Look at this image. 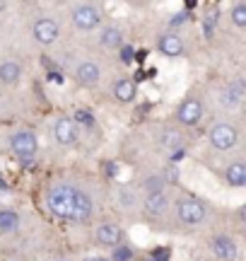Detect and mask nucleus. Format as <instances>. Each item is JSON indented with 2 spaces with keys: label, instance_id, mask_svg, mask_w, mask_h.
<instances>
[{
  "label": "nucleus",
  "instance_id": "72a5a7b5",
  "mask_svg": "<svg viewBox=\"0 0 246 261\" xmlns=\"http://www.w3.org/2000/svg\"><path fill=\"white\" fill-rule=\"evenodd\" d=\"M58 261H68V259H58Z\"/></svg>",
  "mask_w": 246,
  "mask_h": 261
},
{
  "label": "nucleus",
  "instance_id": "412c9836",
  "mask_svg": "<svg viewBox=\"0 0 246 261\" xmlns=\"http://www.w3.org/2000/svg\"><path fill=\"white\" fill-rule=\"evenodd\" d=\"M229 17H232V24H234V27H239V29L246 27V3L244 0H237V3L232 5Z\"/></svg>",
  "mask_w": 246,
  "mask_h": 261
},
{
  "label": "nucleus",
  "instance_id": "4be33fe9",
  "mask_svg": "<svg viewBox=\"0 0 246 261\" xmlns=\"http://www.w3.org/2000/svg\"><path fill=\"white\" fill-rule=\"evenodd\" d=\"M162 181H164V184H169V187H176V184H179V179H181V174H179V169L174 167V165H167V167L162 169Z\"/></svg>",
  "mask_w": 246,
  "mask_h": 261
},
{
  "label": "nucleus",
  "instance_id": "f3484780",
  "mask_svg": "<svg viewBox=\"0 0 246 261\" xmlns=\"http://www.w3.org/2000/svg\"><path fill=\"white\" fill-rule=\"evenodd\" d=\"M99 41L104 48H121L126 44V37H123V29L118 27H104L102 34H99Z\"/></svg>",
  "mask_w": 246,
  "mask_h": 261
},
{
  "label": "nucleus",
  "instance_id": "423d86ee",
  "mask_svg": "<svg viewBox=\"0 0 246 261\" xmlns=\"http://www.w3.org/2000/svg\"><path fill=\"white\" fill-rule=\"evenodd\" d=\"M32 37L41 46H53L58 39H60V24L51 17H39L32 24Z\"/></svg>",
  "mask_w": 246,
  "mask_h": 261
},
{
  "label": "nucleus",
  "instance_id": "c756f323",
  "mask_svg": "<svg viewBox=\"0 0 246 261\" xmlns=\"http://www.w3.org/2000/svg\"><path fill=\"white\" fill-rule=\"evenodd\" d=\"M145 58H147V51H135V58H133V61H138V63H142Z\"/></svg>",
  "mask_w": 246,
  "mask_h": 261
},
{
  "label": "nucleus",
  "instance_id": "6e6552de",
  "mask_svg": "<svg viewBox=\"0 0 246 261\" xmlns=\"http://www.w3.org/2000/svg\"><path fill=\"white\" fill-rule=\"evenodd\" d=\"M51 133H53V140L58 145H75L77 138H80V126L70 116H58L53 121Z\"/></svg>",
  "mask_w": 246,
  "mask_h": 261
},
{
  "label": "nucleus",
  "instance_id": "2eb2a0df",
  "mask_svg": "<svg viewBox=\"0 0 246 261\" xmlns=\"http://www.w3.org/2000/svg\"><path fill=\"white\" fill-rule=\"evenodd\" d=\"M225 181L234 189L246 187V165L244 162H232V165H227V167H225Z\"/></svg>",
  "mask_w": 246,
  "mask_h": 261
},
{
  "label": "nucleus",
  "instance_id": "a878e982",
  "mask_svg": "<svg viewBox=\"0 0 246 261\" xmlns=\"http://www.w3.org/2000/svg\"><path fill=\"white\" fill-rule=\"evenodd\" d=\"M133 58H135V48L128 46V44H123V46H121V63L131 65V63H133Z\"/></svg>",
  "mask_w": 246,
  "mask_h": 261
},
{
  "label": "nucleus",
  "instance_id": "b1692460",
  "mask_svg": "<svg viewBox=\"0 0 246 261\" xmlns=\"http://www.w3.org/2000/svg\"><path fill=\"white\" fill-rule=\"evenodd\" d=\"M73 121L80 126V123H85V126H92L95 123V114L89 112V109H77L75 114H73Z\"/></svg>",
  "mask_w": 246,
  "mask_h": 261
},
{
  "label": "nucleus",
  "instance_id": "39448f33",
  "mask_svg": "<svg viewBox=\"0 0 246 261\" xmlns=\"http://www.w3.org/2000/svg\"><path fill=\"white\" fill-rule=\"evenodd\" d=\"M237 140H239V128L234 123L220 121L210 128V143H212L215 150H222V152H225V150H232L237 145Z\"/></svg>",
  "mask_w": 246,
  "mask_h": 261
},
{
  "label": "nucleus",
  "instance_id": "20e7f679",
  "mask_svg": "<svg viewBox=\"0 0 246 261\" xmlns=\"http://www.w3.org/2000/svg\"><path fill=\"white\" fill-rule=\"evenodd\" d=\"M70 19L80 32H92L102 24V10L99 5H92V3H82V5H75L73 12H70Z\"/></svg>",
  "mask_w": 246,
  "mask_h": 261
},
{
  "label": "nucleus",
  "instance_id": "f8f14e48",
  "mask_svg": "<svg viewBox=\"0 0 246 261\" xmlns=\"http://www.w3.org/2000/svg\"><path fill=\"white\" fill-rule=\"evenodd\" d=\"M75 80L82 87H97L102 83V68L95 61H82V63L75 68Z\"/></svg>",
  "mask_w": 246,
  "mask_h": 261
},
{
  "label": "nucleus",
  "instance_id": "a211bd4d",
  "mask_svg": "<svg viewBox=\"0 0 246 261\" xmlns=\"http://www.w3.org/2000/svg\"><path fill=\"white\" fill-rule=\"evenodd\" d=\"M19 230V213L12 208L0 211V234H12Z\"/></svg>",
  "mask_w": 246,
  "mask_h": 261
},
{
  "label": "nucleus",
  "instance_id": "9b49d317",
  "mask_svg": "<svg viewBox=\"0 0 246 261\" xmlns=\"http://www.w3.org/2000/svg\"><path fill=\"white\" fill-rule=\"evenodd\" d=\"M95 237L102 247H111V249L123 244V230L118 223H102L95 230Z\"/></svg>",
  "mask_w": 246,
  "mask_h": 261
},
{
  "label": "nucleus",
  "instance_id": "0eeeda50",
  "mask_svg": "<svg viewBox=\"0 0 246 261\" xmlns=\"http://www.w3.org/2000/svg\"><path fill=\"white\" fill-rule=\"evenodd\" d=\"M203 114H205V109H203V102H200L198 97H186V99L179 104V109H176V121H179L181 126L191 128V126H198L200 119H203Z\"/></svg>",
  "mask_w": 246,
  "mask_h": 261
},
{
  "label": "nucleus",
  "instance_id": "f257e3e1",
  "mask_svg": "<svg viewBox=\"0 0 246 261\" xmlns=\"http://www.w3.org/2000/svg\"><path fill=\"white\" fill-rule=\"evenodd\" d=\"M46 211L53 218L60 220H75V223H87L95 215V201L92 196L73 184H53L46 191Z\"/></svg>",
  "mask_w": 246,
  "mask_h": 261
},
{
  "label": "nucleus",
  "instance_id": "dca6fc26",
  "mask_svg": "<svg viewBox=\"0 0 246 261\" xmlns=\"http://www.w3.org/2000/svg\"><path fill=\"white\" fill-rule=\"evenodd\" d=\"M22 80V65L17 61H3L0 63V83L3 85H17Z\"/></svg>",
  "mask_w": 246,
  "mask_h": 261
},
{
  "label": "nucleus",
  "instance_id": "1a4fd4ad",
  "mask_svg": "<svg viewBox=\"0 0 246 261\" xmlns=\"http://www.w3.org/2000/svg\"><path fill=\"white\" fill-rule=\"evenodd\" d=\"M157 51H160L164 58H179V56H183L186 44H183V39H181L176 32H164V34H160V39H157Z\"/></svg>",
  "mask_w": 246,
  "mask_h": 261
},
{
  "label": "nucleus",
  "instance_id": "f03ea898",
  "mask_svg": "<svg viewBox=\"0 0 246 261\" xmlns=\"http://www.w3.org/2000/svg\"><path fill=\"white\" fill-rule=\"evenodd\" d=\"M174 211H176L179 223H183V225H200L208 218V205L203 203L200 198H193V196L179 198L174 203Z\"/></svg>",
  "mask_w": 246,
  "mask_h": 261
},
{
  "label": "nucleus",
  "instance_id": "473e14b6",
  "mask_svg": "<svg viewBox=\"0 0 246 261\" xmlns=\"http://www.w3.org/2000/svg\"><path fill=\"white\" fill-rule=\"evenodd\" d=\"M0 10H5V3H0Z\"/></svg>",
  "mask_w": 246,
  "mask_h": 261
},
{
  "label": "nucleus",
  "instance_id": "c85d7f7f",
  "mask_svg": "<svg viewBox=\"0 0 246 261\" xmlns=\"http://www.w3.org/2000/svg\"><path fill=\"white\" fill-rule=\"evenodd\" d=\"M183 155H186V148H179V150H174V152H171V162H176V160H181L183 158Z\"/></svg>",
  "mask_w": 246,
  "mask_h": 261
},
{
  "label": "nucleus",
  "instance_id": "aec40b11",
  "mask_svg": "<svg viewBox=\"0 0 246 261\" xmlns=\"http://www.w3.org/2000/svg\"><path fill=\"white\" fill-rule=\"evenodd\" d=\"M162 145H164V148H169L171 152H174V150L183 148V136H181L176 128H167L164 133H162Z\"/></svg>",
  "mask_w": 246,
  "mask_h": 261
},
{
  "label": "nucleus",
  "instance_id": "5701e85b",
  "mask_svg": "<svg viewBox=\"0 0 246 261\" xmlns=\"http://www.w3.org/2000/svg\"><path fill=\"white\" fill-rule=\"evenodd\" d=\"M109 261H133V249L128 244H118V247H114V254Z\"/></svg>",
  "mask_w": 246,
  "mask_h": 261
},
{
  "label": "nucleus",
  "instance_id": "cd10ccee",
  "mask_svg": "<svg viewBox=\"0 0 246 261\" xmlns=\"http://www.w3.org/2000/svg\"><path fill=\"white\" fill-rule=\"evenodd\" d=\"M186 17H189L186 12H179V15H174V19H171L169 24L171 27H176V24H181V22H186Z\"/></svg>",
  "mask_w": 246,
  "mask_h": 261
},
{
  "label": "nucleus",
  "instance_id": "2f4dec72",
  "mask_svg": "<svg viewBox=\"0 0 246 261\" xmlns=\"http://www.w3.org/2000/svg\"><path fill=\"white\" fill-rule=\"evenodd\" d=\"M85 261H109V259H106V256H87Z\"/></svg>",
  "mask_w": 246,
  "mask_h": 261
},
{
  "label": "nucleus",
  "instance_id": "bb28decb",
  "mask_svg": "<svg viewBox=\"0 0 246 261\" xmlns=\"http://www.w3.org/2000/svg\"><path fill=\"white\" fill-rule=\"evenodd\" d=\"M121 203L123 205H135V194H128V189H121Z\"/></svg>",
  "mask_w": 246,
  "mask_h": 261
},
{
  "label": "nucleus",
  "instance_id": "9d476101",
  "mask_svg": "<svg viewBox=\"0 0 246 261\" xmlns=\"http://www.w3.org/2000/svg\"><path fill=\"white\" fill-rule=\"evenodd\" d=\"M212 254L218 256L220 261H237L239 256V249H237V242H234V237H229V234H218V237H212Z\"/></svg>",
  "mask_w": 246,
  "mask_h": 261
},
{
  "label": "nucleus",
  "instance_id": "6ab92c4d",
  "mask_svg": "<svg viewBox=\"0 0 246 261\" xmlns=\"http://www.w3.org/2000/svg\"><path fill=\"white\" fill-rule=\"evenodd\" d=\"M140 189L145 191V196H157V194H164V189H167V184L162 181L160 174H150V177L142 179Z\"/></svg>",
  "mask_w": 246,
  "mask_h": 261
},
{
  "label": "nucleus",
  "instance_id": "7c9ffc66",
  "mask_svg": "<svg viewBox=\"0 0 246 261\" xmlns=\"http://www.w3.org/2000/svg\"><path fill=\"white\" fill-rule=\"evenodd\" d=\"M106 177H116V162H111V165H106Z\"/></svg>",
  "mask_w": 246,
  "mask_h": 261
},
{
  "label": "nucleus",
  "instance_id": "7ed1b4c3",
  "mask_svg": "<svg viewBox=\"0 0 246 261\" xmlns=\"http://www.w3.org/2000/svg\"><path fill=\"white\" fill-rule=\"evenodd\" d=\"M10 150H12V155H17L19 160H32L39 150L37 133L29 128L15 130V133L10 136Z\"/></svg>",
  "mask_w": 246,
  "mask_h": 261
},
{
  "label": "nucleus",
  "instance_id": "ddd939ff",
  "mask_svg": "<svg viewBox=\"0 0 246 261\" xmlns=\"http://www.w3.org/2000/svg\"><path fill=\"white\" fill-rule=\"evenodd\" d=\"M114 97H116V102H121V104L135 102V97H138V85L133 83L131 77H118L114 83Z\"/></svg>",
  "mask_w": 246,
  "mask_h": 261
},
{
  "label": "nucleus",
  "instance_id": "393cba45",
  "mask_svg": "<svg viewBox=\"0 0 246 261\" xmlns=\"http://www.w3.org/2000/svg\"><path fill=\"white\" fill-rule=\"evenodd\" d=\"M169 259H171L169 247H157V249L150 254V261H169Z\"/></svg>",
  "mask_w": 246,
  "mask_h": 261
},
{
  "label": "nucleus",
  "instance_id": "4468645a",
  "mask_svg": "<svg viewBox=\"0 0 246 261\" xmlns=\"http://www.w3.org/2000/svg\"><path fill=\"white\" fill-rule=\"evenodd\" d=\"M142 211H145L147 218H162V215L169 211V198H167V194L147 196L145 203H142Z\"/></svg>",
  "mask_w": 246,
  "mask_h": 261
}]
</instances>
